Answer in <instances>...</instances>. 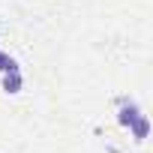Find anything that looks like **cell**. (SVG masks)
<instances>
[{
	"label": "cell",
	"mask_w": 153,
	"mask_h": 153,
	"mask_svg": "<svg viewBox=\"0 0 153 153\" xmlns=\"http://www.w3.org/2000/svg\"><path fill=\"white\" fill-rule=\"evenodd\" d=\"M138 114H141V108H138L132 99H126V96H123V99H120V114H117L120 126H132V120H135Z\"/></svg>",
	"instance_id": "cell-1"
},
{
	"label": "cell",
	"mask_w": 153,
	"mask_h": 153,
	"mask_svg": "<svg viewBox=\"0 0 153 153\" xmlns=\"http://www.w3.org/2000/svg\"><path fill=\"white\" fill-rule=\"evenodd\" d=\"M0 72H18L15 60H12L9 54H3V51H0Z\"/></svg>",
	"instance_id": "cell-3"
},
{
	"label": "cell",
	"mask_w": 153,
	"mask_h": 153,
	"mask_svg": "<svg viewBox=\"0 0 153 153\" xmlns=\"http://www.w3.org/2000/svg\"><path fill=\"white\" fill-rule=\"evenodd\" d=\"M132 135H135V141H144L147 138V132H150V120H147V114H138L135 120H132Z\"/></svg>",
	"instance_id": "cell-2"
},
{
	"label": "cell",
	"mask_w": 153,
	"mask_h": 153,
	"mask_svg": "<svg viewBox=\"0 0 153 153\" xmlns=\"http://www.w3.org/2000/svg\"><path fill=\"white\" fill-rule=\"evenodd\" d=\"M3 84H6V90H9V93H18V87H21V75H18V72H12V78H6Z\"/></svg>",
	"instance_id": "cell-4"
}]
</instances>
